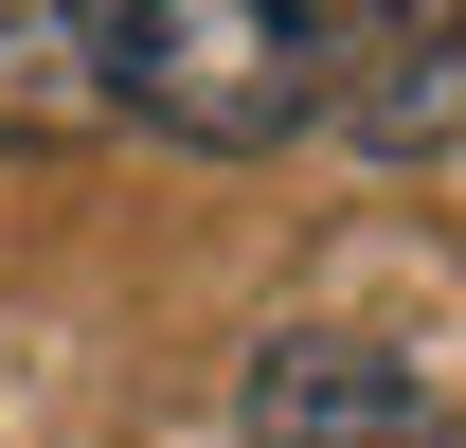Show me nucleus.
Listing matches in <instances>:
<instances>
[{"instance_id":"nucleus-2","label":"nucleus","mask_w":466,"mask_h":448,"mask_svg":"<svg viewBox=\"0 0 466 448\" xmlns=\"http://www.w3.org/2000/svg\"><path fill=\"white\" fill-rule=\"evenodd\" d=\"M323 126L359 162L466 144V0H323Z\"/></svg>"},{"instance_id":"nucleus-1","label":"nucleus","mask_w":466,"mask_h":448,"mask_svg":"<svg viewBox=\"0 0 466 448\" xmlns=\"http://www.w3.org/2000/svg\"><path fill=\"white\" fill-rule=\"evenodd\" d=\"M108 126L269 162L323 126V0H108Z\"/></svg>"},{"instance_id":"nucleus-4","label":"nucleus","mask_w":466,"mask_h":448,"mask_svg":"<svg viewBox=\"0 0 466 448\" xmlns=\"http://www.w3.org/2000/svg\"><path fill=\"white\" fill-rule=\"evenodd\" d=\"M108 144V0H0V162Z\"/></svg>"},{"instance_id":"nucleus-3","label":"nucleus","mask_w":466,"mask_h":448,"mask_svg":"<svg viewBox=\"0 0 466 448\" xmlns=\"http://www.w3.org/2000/svg\"><path fill=\"white\" fill-rule=\"evenodd\" d=\"M251 448H449V394H431V359H377V341H269Z\"/></svg>"}]
</instances>
